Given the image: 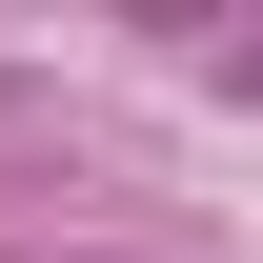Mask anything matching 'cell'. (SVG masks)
Listing matches in <instances>:
<instances>
[{
    "label": "cell",
    "instance_id": "cell-1",
    "mask_svg": "<svg viewBox=\"0 0 263 263\" xmlns=\"http://www.w3.org/2000/svg\"><path fill=\"white\" fill-rule=\"evenodd\" d=\"M162 41H182L202 81H243V101H263V0H162Z\"/></svg>",
    "mask_w": 263,
    "mask_h": 263
}]
</instances>
